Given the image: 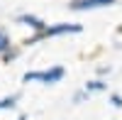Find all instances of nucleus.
Listing matches in <instances>:
<instances>
[{
  "mask_svg": "<svg viewBox=\"0 0 122 120\" xmlns=\"http://www.w3.org/2000/svg\"><path fill=\"white\" fill-rule=\"evenodd\" d=\"M103 88H105L103 81H90V83L86 86V91H103Z\"/></svg>",
  "mask_w": 122,
  "mask_h": 120,
  "instance_id": "obj_5",
  "label": "nucleus"
},
{
  "mask_svg": "<svg viewBox=\"0 0 122 120\" xmlns=\"http://www.w3.org/2000/svg\"><path fill=\"white\" fill-rule=\"evenodd\" d=\"M64 76V69L61 66H54L51 71H27L25 74V81H44V83H56L61 81Z\"/></svg>",
  "mask_w": 122,
  "mask_h": 120,
  "instance_id": "obj_1",
  "label": "nucleus"
},
{
  "mask_svg": "<svg viewBox=\"0 0 122 120\" xmlns=\"http://www.w3.org/2000/svg\"><path fill=\"white\" fill-rule=\"evenodd\" d=\"M20 120H25V118H20Z\"/></svg>",
  "mask_w": 122,
  "mask_h": 120,
  "instance_id": "obj_9",
  "label": "nucleus"
},
{
  "mask_svg": "<svg viewBox=\"0 0 122 120\" xmlns=\"http://www.w3.org/2000/svg\"><path fill=\"white\" fill-rule=\"evenodd\" d=\"M66 32H81V25H54V27H44L42 32H39V37H56V34H66Z\"/></svg>",
  "mask_w": 122,
  "mask_h": 120,
  "instance_id": "obj_2",
  "label": "nucleus"
},
{
  "mask_svg": "<svg viewBox=\"0 0 122 120\" xmlns=\"http://www.w3.org/2000/svg\"><path fill=\"white\" fill-rule=\"evenodd\" d=\"M110 101H112V103H115L117 108H122V98H120V96H112V98H110Z\"/></svg>",
  "mask_w": 122,
  "mask_h": 120,
  "instance_id": "obj_8",
  "label": "nucleus"
},
{
  "mask_svg": "<svg viewBox=\"0 0 122 120\" xmlns=\"http://www.w3.org/2000/svg\"><path fill=\"white\" fill-rule=\"evenodd\" d=\"M10 47V39H7V34L0 29V52H5V49Z\"/></svg>",
  "mask_w": 122,
  "mask_h": 120,
  "instance_id": "obj_6",
  "label": "nucleus"
},
{
  "mask_svg": "<svg viewBox=\"0 0 122 120\" xmlns=\"http://www.w3.org/2000/svg\"><path fill=\"white\" fill-rule=\"evenodd\" d=\"M20 22H25V25H29V27L39 29V32L44 29V22H42V20H37V17H32V15H22V17H20Z\"/></svg>",
  "mask_w": 122,
  "mask_h": 120,
  "instance_id": "obj_4",
  "label": "nucleus"
},
{
  "mask_svg": "<svg viewBox=\"0 0 122 120\" xmlns=\"http://www.w3.org/2000/svg\"><path fill=\"white\" fill-rule=\"evenodd\" d=\"M115 5V0H73L71 7L73 10H95V7H107Z\"/></svg>",
  "mask_w": 122,
  "mask_h": 120,
  "instance_id": "obj_3",
  "label": "nucleus"
},
{
  "mask_svg": "<svg viewBox=\"0 0 122 120\" xmlns=\"http://www.w3.org/2000/svg\"><path fill=\"white\" fill-rule=\"evenodd\" d=\"M15 101H17L15 96H10V98H3V101H0V110H3V108H12V105H15Z\"/></svg>",
  "mask_w": 122,
  "mask_h": 120,
  "instance_id": "obj_7",
  "label": "nucleus"
}]
</instances>
